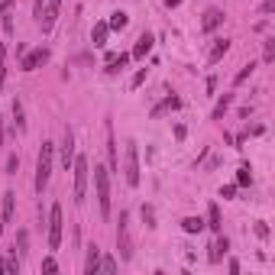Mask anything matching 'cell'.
I'll use <instances>...</instances> for the list:
<instances>
[{"label":"cell","instance_id":"1","mask_svg":"<svg viewBox=\"0 0 275 275\" xmlns=\"http://www.w3.org/2000/svg\"><path fill=\"white\" fill-rule=\"evenodd\" d=\"M52 162H55V142H42V149H39V159H36V191H39V194L49 188Z\"/></svg>","mask_w":275,"mask_h":275},{"label":"cell","instance_id":"2","mask_svg":"<svg viewBox=\"0 0 275 275\" xmlns=\"http://www.w3.org/2000/svg\"><path fill=\"white\" fill-rule=\"evenodd\" d=\"M94 194H98L100 217H110V168L94 165Z\"/></svg>","mask_w":275,"mask_h":275},{"label":"cell","instance_id":"3","mask_svg":"<svg viewBox=\"0 0 275 275\" xmlns=\"http://www.w3.org/2000/svg\"><path fill=\"white\" fill-rule=\"evenodd\" d=\"M123 178H126L130 188L140 184V146L133 140L126 142V152H123Z\"/></svg>","mask_w":275,"mask_h":275},{"label":"cell","instance_id":"4","mask_svg":"<svg viewBox=\"0 0 275 275\" xmlns=\"http://www.w3.org/2000/svg\"><path fill=\"white\" fill-rule=\"evenodd\" d=\"M72 172H74V201L84 204V194H88V178H91V165H88L84 156H74Z\"/></svg>","mask_w":275,"mask_h":275},{"label":"cell","instance_id":"5","mask_svg":"<svg viewBox=\"0 0 275 275\" xmlns=\"http://www.w3.org/2000/svg\"><path fill=\"white\" fill-rule=\"evenodd\" d=\"M116 252L123 262L133 259V236H130V214L120 210V224H116Z\"/></svg>","mask_w":275,"mask_h":275},{"label":"cell","instance_id":"6","mask_svg":"<svg viewBox=\"0 0 275 275\" xmlns=\"http://www.w3.org/2000/svg\"><path fill=\"white\" fill-rule=\"evenodd\" d=\"M62 204H52L49 210V250H58L62 246Z\"/></svg>","mask_w":275,"mask_h":275},{"label":"cell","instance_id":"7","mask_svg":"<svg viewBox=\"0 0 275 275\" xmlns=\"http://www.w3.org/2000/svg\"><path fill=\"white\" fill-rule=\"evenodd\" d=\"M49 49H46V46H39V49H32V52H26L23 55V62H20V68H23V72H36V68H42L46 62H49Z\"/></svg>","mask_w":275,"mask_h":275},{"label":"cell","instance_id":"8","mask_svg":"<svg viewBox=\"0 0 275 275\" xmlns=\"http://www.w3.org/2000/svg\"><path fill=\"white\" fill-rule=\"evenodd\" d=\"M62 165H65V172L72 168V162H74V133H72V126H65V136H62Z\"/></svg>","mask_w":275,"mask_h":275},{"label":"cell","instance_id":"9","mask_svg":"<svg viewBox=\"0 0 275 275\" xmlns=\"http://www.w3.org/2000/svg\"><path fill=\"white\" fill-rule=\"evenodd\" d=\"M220 23H224V10L208 6V10H204V16H201V30H204V32H214Z\"/></svg>","mask_w":275,"mask_h":275},{"label":"cell","instance_id":"10","mask_svg":"<svg viewBox=\"0 0 275 275\" xmlns=\"http://www.w3.org/2000/svg\"><path fill=\"white\" fill-rule=\"evenodd\" d=\"M152 42H156V39L149 36V32H142V36L136 39V46H133V52H130V58H146V55L152 52Z\"/></svg>","mask_w":275,"mask_h":275},{"label":"cell","instance_id":"11","mask_svg":"<svg viewBox=\"0 0 275 275\" xmlns=\"http://www.w3.org/2000/svg\"><path fill=\"white\" fill-rule=\"evenodd\" d=\"M13 6H16V0H4L0 4V23H4L6 36H13Z\"/></svg>","mask_w":275,"mask_h":275},{"label":"cell","instance_id":"12","mask_svg":"<svg viewBox=\"0 0 275 275\" xmlns=\"http://www.w3.org/2000/svg\"><path fill=\"white\" fill-rule=\"evenodd\" d=\"M226 250H230V240H226L224 236V233H217V240H214V243H210V262H220V259H224L226 256Z\"/></svg>","mask_w":275,"mask_h":275},{"label":"cell","instance_id":"13","mask_svg":"<svg viewBox=\"0 0 275 275\" xmlns=\"http://www.w3.org/2000/svg\"><path fill=\"white\" fill-rule=\"evenodd\" d=\"M0 224H13V214H16V194L13 191H6L4 194V210H0Z\"/></svg>","mask_w":275,"mask_h":275},{"label":"cell","instance_id":"14","mask_svg":"<svg viewBox=\"0 0 275 275\" xmlns=\"http://www.w3.org/2000/svg\"><path fill=\"white\" fill-rule=\"evenodd\" d=\"M182 107V98H175V94H168V98H162L159 104L152 107V116H162V114H168V110H178Z\"/></svg>","mask_w":275,"mask_h":275},{"label":"cell","instance_id":"15","mask_svg":"<svg viewBox=\"0 0 275 275\" xmlns=\"http://www.w3.org/2000/svg\"><path fill=\"white\" fill-rule=\"evenodd\" d=\"M226 52H230V39H217V42L210 46V52H208V62H210V65H217Z\"/></svg>","mask_w":275,"mask_h":275},{"label":"cell","instance_id":"16","mask_svg":"<svg viewBox=\"0 0 275 275\" xmlns=\"http://www.w3.org/2000/svg\"><path fill=\"white\" fill-rule=\"evenodd\" d=\"M107 156H110V168H120V156H116V142H114V126H110V123H107Z\"/></svg>","mask_w":275,"mask_h":275},{"label":"cell","instance_id":"17","mask_svg":"<svg viewBox=\"0 0 275 275\" xmlns=\"http://www.w3.org/2000/svg\"><path fill=\"white\" fill-rule=\"evenodd\" d=\"M98 262H100V250L88 246V259H84V275H98Z\"/></svg>","mask_w":275,"mask_h":275},{"label":"cell","instance_id":"18","mask_svg":"<svg viewBox=\"0 0 275 275\" xmlns=\"http://www.w3.org/2000/svg\"><path fill=\"white\" fill-rule=\"evenodd\" d=\"M126 23H130V13H123V10H114V13H110V20H107V26H110V30H116V32L126 30Z\"/></svg>","mask_w":275,"mask_h":275},{"label":"cell","instance_id":"19","mask_svg":"<svg viewBox=\"0 0 275 275\" xmlns=\"http://www.w3.org/2000/svg\"><path fill=\"white\" fill-rule=\"evenodd\" d=\"M204 226H210L214 233H224V224H220V208H217V204H210V208H208V224H204Z\"/></svg>","mask_w":275,"mask_h":275},{"label":"cell","instance_id":"20","mask_svg":"<svg viewBox=\"0 0 275 275\" xmlns=\"http://www.w3.org/2000/svg\"><path fill=\"white\" fill-rule=\"evenodd\" d=\"M107 36H110V26H107V23H98V26H94L91 39H94V46H98V49H104V46H107Z\"/></svg>","mask_w":275,"mask_h":275},{"label":"cell","instance_id":"21","mask_svg":"<svg viewBox=\"0 0 275 275\" xmlns=\"http://www.w3.org/2000/svg\"><path fill=\"white\" fill-rule=\"evenodd\" d=\"M126 62H130V52H120V55H114V58L107 62V74H116V72H123V68H126Z\"/></svg>","mask_w":275,"mask_h":275},{"label":"cell","instance_id":"22","mask_svg":"<svg viewBox=\"0 0 275 275\" xmlns=\"http://www.w3.org/2000/svg\"><path fill=\"white\" fill-rule=\"evenodd\" d=\"M26 246H30V233H26V230H20L16 233V243H13V259H16V256H26Z\"/></svg>","mask_w":275,"mask_h":275},{"label":"cell","instance_id":"23","mask_svg":"<svg viewBox=\"0 0 275 275\" xmlns=\"http://www.w3.org/2000/svg\"><path fill=\"white\" fill-rule=\"evenodd\" d=\"M252 72H256V62H250V65H243V68L236 72V78H233V88H240L243 81H250V78H252Z\"/></svg>","mask_w":275,"mask_h":275},{"label":"cell","instance_id":"24","mask_svg":"<svg viewBox=\"0 0 275 275\" xmlns=\"http://www.w3.org/2000/svg\"><path fill=\"white\" fill-rule=\"evenodd\" d=\"M13 120H16V130H20V133H23V130H26V114H23V100H13Z\"/></svg>","mask_w":275,"mask_h":275},{"label":"cell","instance_id":"25","mask_svg":"<svg viewBox=\"0 0 275 275\" xmlns=\"http://www.w3.org/2000/svg\"><path fill=\"white\" fill-rule=\"evenodd\" d=\"M182 230H184V233H201V230H204V220H201V217H184V220H182Z\"/></svg>","mask_w":275,"mask_h":275},{"label":"cell","instance_id":"26","mask_svg":"<svg viewBox=\"0 0 275 275\" xmlns=\"http://www.w3.org/2000/svg\"><path fill=\"white\" fill-rule=\"evenodd\" d=\"M233 104V94H224V98L217 100V107H214V114H210V120H220V116L226 114V107Z\"/></svg>","mask_w":275,"mask_h":275},{"label":"cell","instance_id":"27","mask_svg":"<svg viewBox=\"0 0 275 275\" xmlns=\"http://www.w3.org/2000/svg\"><path fill=\"white\" fill-rule=\"evenodd\" d=\"M262 62H266V65L275 62V39H266V42H262Z\"/></svg>","mask_w":275,"mask_h":275},{"label":"cell","instance_id":"28","mask_svg":"<svg viewBox=\"0 0 275 275\" xmlns=\"http://www.w3.org/2000/svg\"><path fill=\"white\" fill-rule=\"evenodd\" d=\"M236 184H252V168H250V165H240V172H236Z\"/></svg>","mask_w":275,"mask_h":275},{"label":"cell","instance_id":"29","mask_svg":"<svg viewBox=\"0 0 275 275\" xmlns=\"http://www.w3.org/2000/svg\"><path fill=\"white\" fill-rule=\"evenodd\" d=\"M98 272H116V259H114V256H100Z\"/></svg>","mask_w":275,"mask_h":275},{"label":"cell","instance_id":"30","mask_svg":"<svg viewBox=\"0 0 275 275\" xmlns=\"http://www.w3.org/2000/svg\"><path fill=\"white\" fill-rule=\"evenodd\" d=\"M142 220H146V226H156V210L149 204H142Z\"/></svg>","mask_w":275,"mask_h":275},{"label":"cell","instance_id":"31","mask_svg":"<svg viewBox=\"0 0 275 275\" xmlns=\"http://www.w3.org/2000/svg\"><path fill=\"white\" fill-rule=\"evenodd\" d=\"M146 74H149V68H140V72L133 74V81H130V88H140L142 81H146Z\"/></svg>","mask_w":275,"mask_h":275},{"label":"cell","instance_id":"32","mask_svg":"<svg viewBox=\"0 0 275 275\" xmlns=\"http://www.w3.org/2000/svg\"><path fill=\"white\" fill-rule=\"evenodd\" d=\"M16 168H20V156H10L6 159V175H16Z\"/></svg>","mask_w":275,"mask_h":275},{"label":"cell","instance_id":"33","mask_svg":"<svg viewBox=\"0 0 275 275\" xmlns=\"http://www.w3.org/2000/svg\"><path fill=\"white\" fill-rule=\"evenodd\" d=\"M42 272H58V262H55L52 256H46L42 259Z\"/></svg>","mask_w":275,"mask_h":275},{"label":"cell","instance_id":"34","mask_svg":"<svg viewBox=\"0 0 275 275\" xmlns=\"http://www.w3.org/2000/svg\"><path fill=\"white\" fill-rule=\"evenodd\" d=\"M42 6H46V0H32V16L39 20V13H42Z\"/></svg>","mask_w":275,"mask_h":275},{"label":"cell","instance_id":"35","mask_svg":"<svg viewBox=\"0 0 275 275\" xmlns=\"http://www.w3.org/2000/svg\"><path fill=\"white\" fill-rule=\"evenodd\" d=\"M256 236H262V240H266V236H269V226H266V224H262V220H259V224H256Z\"/></svg>","mask_w":275,"mask_h":275},{"label":"cell","instance_id":"36","mask_svg":"<svg viewBox=\"0 0 275 275\" xmlns=\"http://www.w3.org/2000/svg\"><path fill=\"white\" fill-rule=\"evenodd\" d=\"M233 194H236V184H226V188L220 191V198H233Z\"/></svg>","mask_w":275,"mask_h":275},{"label":"cell","instance_id":"37","mask_svg":"<svg viewBox=\"0 0 275 275\" xmlns=\"http://www.w3.org/2000/svg\"><path fill=\"white\" fill-rule=\"evenodd\" d=\"M272 10H275V0H266V4L259 6V13H272Z\"/></svg>","mask_w":275,"mask_h":275},{"label":"cell","instance_id":"38","mask_svg":"<svg viewBox=\"0 0 275 275\" xmlns=\"http://www.w3.org/2000/svg\"><path fill=\"white\" fill-rule=\"evenodd\" d=\"M4 136H6V126H4V120H0V146H4Z\"/></svg>","mask_w":275,"mask_h":275},{"label":"cell","instance_id":"39","mask_svg":"<svg viewBox=\"0 0 275 275\" xmlns=\"http://www.w3.org/2000/svg\"><path fill=\"white\" fill-rule=\"evenodd\" d=\"M4 55H6V46L0 42V68H4Z\"/></svg>","mask_w":275,"mask_h":275},{"label":"cell","instance_id":"40","mask_svg":"<svg viewBox=\"0 0 275 275\" xmlns=\"http://www.w3.org/2000/svg\"><path fill=\"white\" fill-rule=\"evenodd\" d=\"M178 4H182V0H165V6H178Z\"/></svg>","mask_w":275,"mask_h":275},{"label":"cell","instance_id":"41","mask_svg":"<svg viewBox=\"0 0 275 275\" xmlns=\"http://www.w3.org/2000/svg\"><path fill=\"white\" fill-rule=\"evenodd\" d=\"M0 272H6V262H4V259H0Z\"/></svg>","mask_w":275,"mask_h":275}]
</instances>
